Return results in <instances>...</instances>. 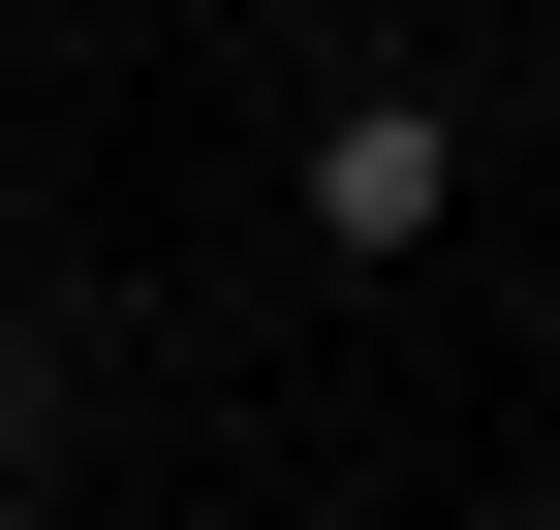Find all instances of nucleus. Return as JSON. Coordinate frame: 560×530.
Masks as SVG:
<instances>
[{
    "instance_id": "nucleus-1",
    "label": "nucleus",
    "mask_w": 560,
    "mask_h": 530,
    "mask_svg": "<svg viewBox=\"0 0 560 530\" xmlns=\"http://www.w3.org/2000/svg\"><path fill=\"white\" fill-rule=\"evenodd\" d=\"M436 219H467V62L436 32H342L312 125H280V250H312V281H405Z\"/></svg>"
},
{
    "instance_id": "nucleus-2",
    "label": "nucleus",
    "mask_w": 560,
    "mask_h": 530,
    "mask_svg": "<svg viewBox=\"0 0 560 530\" xmlns=\"http://www.w3.org/2000/svg\"><path fill=\"white\" fill-rule=\"evenodd\" d=\"M0 499H62V344H0Z\"/></svg>"
},
{
    "instance_id": "nucleus-3",
    "label": "nucleus",
    "mask_w": 560,
    "mask_h": 530,
    "mask_svg": "<svg viewBox=\"0 0 560 530\" xmlns=\"http://www.w3.org/2000/svg\"><path fill=\"white\" fill-rule=\"evenodd\" d=\"M529 32H560V0H529Z\"/></svg>"
}]
</instances>
